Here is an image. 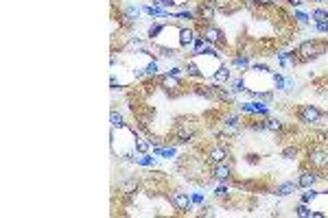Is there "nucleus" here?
<instances>
[{"instance_id":"23","label":"nucleus","mask_w":328,"mask_h":218,"mask_svg":"<svg viewBox=\"0 0 328 218\" xmlns=\"http://www.w3.org/2000/svg\"><path fill=\"white\" fill-rule=\"evenodd\" d=\"M228 88L234 92V94H243V92H247V81H245V77H239V79H230V83H228Z\"/></svg>"},{"instance_id":"1","label":"nucleus","mask_w":328,"mask_h":218,"mask_svg":"<svg viewBox=\"0 0 328 218\" xmlns=\"http://www.w3.org/2000/svg\"><path fill=\"white\" fill-rule=\"evenodd\" d=\"M328 53V39H304V42L296 48V55L300 59V64H309V61L320 59L322 55Z\"/></svg>"},{"instance_id":"12","label":"nucleus","mask_w":328,"mask_h":218,"mask_svg":"<svg viewBox=\"0 0 328 218\" xmlns=\"http://www.w3.org/2000/svg\"><path fill=\"white\" fill-rule=\"evenodd\" d=\"M320 179H322V175L318 173V170H313V168H302L300 170V175H298V186L300 188H315L320 183Z\"/></svg>"},{"instance_id":"2","label":"nucleus","mask_w":328,"mask_h":218,"mask_svg":"<svg viewBox=\"0 0 328 218\" xmlns=\"http://www.w3.org/2000/svg\"><path fill=\"white\" fill-rule=\"evenodd\" d=\"M197 120L195 118H184L177 120V122L171 127V137L177 142V144H188V142H195L197 137Z\"/></svg>"},{"instance_id":"20","label":"nucleus","mask_w":328,"mask_h":218,"mask_svg":"<svg viewBox=\"0 0 328 218\" xmlns=\"http://www.w3.org/2000/svg\"><path fill=\"white\" fill-rule=\"evenodd\" d=\"M263 127H265V131H269V133H280V131L285 129V122L280 118L267 116V118H263Z\"/></svg>"},{"instance_id":"36","label":"nucleus","mask_w":328,"mask_h":218,"mask_svg":"<svg viewBox=\"0 0 328 218\" xmlns=\"http://www.w3.org/2000/svg\"><path fill=\"white\" fill-rule=\"evenodd\" d=\"M191 201H193V205H204V194H201V192H193L191 194Z\"/></svg>"},{"instance_id":"4","label":"nucleus","mask_w":328,"mask_h":218,"mask_svg":"<svg viewBox=\"0 0 328 218\" xmlns=\"http://www.w3.org/2000/svg\"><path fill=\"white\" fill-rule=\"evenodd\" d=\"M324 116H326L324 109L311 105V103H307V105H298V109H296V118H298V122L304 124V127H315V124H318Z\"/></svg>"},{"instance_id":"17","label":"nucleus","mask_w":328,"mask_h":218,"mask_svg":"<svg viewBox=\"0 0 328 218\" xmlns=\"http://www.w3.org/2000/svg\"><path fill=\"white\" fill-rule=\"evenodd\" d=\"M298 181H283V183H278V186L274 188V194L276 197H289V194H293V192H298Z\"/></svg>"},{"instance_id":"14","label":"nucleus","mask_w":328,"mask_h":218,"mask_svg":"<svg viewBox=\"0 0 328 218\" xmlns=\"http://www.w3.org/2000/svg\"><path fill=\"white\" fill-rule=\"evenodd\" d=\"M230 79H232V66L221 64V66L217 68V72L212 74L210 81L215 83V85H228V83H230Z\"/></svg>"},{"instance_id":"10","label":"nucleus","mask_w":328,"mask_h":218,"mask_svg":"<svg viewBox=\"0 0 328 218\" xmlns=\"http://www.w3.org/2000/svg\"><path fill=\"white\" fill-rule=\"evenodd\" d=\"M272 88L274 90H280V92H291L298 88V81L289 74H283V72H272Z\"/></svg>"},{"instance_id":"19","label":"nucleus","mask_w":328,"mask_h":218,"mask_svg":"<svg viewBox=\"0 0 328 218\" xmlns=\"http://www.w3.org/2000/svg\"><path fill=\"white\" fill-rule=\"evenodd\" d=\"M151 151H153L155 157H160V159H175V157H177V148H175V146H166V144H162V146H153Z\"/></svg>"},{"instance_id":"25","label":"nucleus","mask_w":328,"mask_h":218,"mask_svg":"<svg viewBox=\"0 0 328 218\" xmlns=\"http://www.w3.org/2000/svg\"><path fill=\"white\" fill-rule=\"evenodd\" d=\"M145 72H147V77H149V79L160 77V61L151 57V59H149L147 64H145Z\"/></svg>"},{"instance_id":"27","label":"nucleus","mask_w":328,"mask_h":218,"mask_svg":"<svg viewBox=\"0 0 328 218\" xmlns=\"http://www.w3.org/2000/svg\"><path fill=\"white\" fill-rule=\"evenodd\" d=\"M215 194L217 199H230V186H228V181H219V186L215 188Z\"/></svg>"},{"instance_id":"9","label":"nucleus","mask_w":328,"mask_h":218,"mask_svg":"<svg viewBox=\"0 0 328 218\" xmlns=\"http://www.w3.org/2000/svg\"><path fill=\"white\" fill-rule=\"evenodd\" d=\"M169 201H171V205H173L177 212H182V214H186V212L193 210V201H191V194H188V192L175 190V192L169 194Z\"/></svg>"},{"instance_id":"37","label":"nucleus","mask_w":328,"mask_h":218,"mask_svg":"<svg viewBox=\"0 0 328 218\" xmlns=\"http://www.w3.org/2000/svg\"><path fill=\"white\" fill-rule=\"evenodd\" d=\"M315 31H318V33H328V22H318V24H315Z\"/></svg>"},{"instance_id":"40","label":"nucleus","mask_w":328,"mask_h":218,"mask_svg":"<svg viewBox=\"0 0 328 218\" xmlns=\"http://www.w3.org/2000/svg\"><path fill=\"white\" fill-rule=\"evenodd\" d=\"M311 2H315V4H328V0H311Z\"/></svg>"},{"instance_id":"31","label":"nucleus","mask_w":328,"mask_h":218,"mask_svg":"<svg viewBox=\"0 0 328 218\" xmlns=\"http://www.w3.org/2000/svg\"><path fill=\"white\" fill-rule=\"evenodd\" d=\"M293 214L300 216V218H311L313 210L309 208V203H302V201H300V205H298V208H293Z\"/></svg>"},{"instance_id":"24","label":"nucleus","mask_w":328,"mask_h":218,"mask_svg":"<svg viewBox=\"0 0 328 218\" xmlns=\"http://www.w3.org/2000/svg\"><path fill=\"white\" fill-rule=\"evenodd\" d=\"M291 18H293V24H298V26H307L309 22L313 20V18H311V13H307V11H300V9L293 11Z\"/></svg>"},{"instance_id":"30","label":"nucleus","mask_w":328,"mask_h":218,"mask_svg":"<svg viewBox=\"0 0 328 218\" xmlns=\"http://www.w3.org/2000/svg\"><path fill=\"white\" fill-rule=\"evenodd\" d=\"M283 157L285 159H289V162H296L298 157H300V146H287L285 151H283Z\"/></svg>"},{"instance_id":"6","label":"nucleus","mask_w":328,"mask_h":218,"mask_svg":"<svg viewBox=\"0 0 328 218\" xmlns=\"http://www.w3.org/2000/svg\"><path fill=\"white\" fill-rule=\"evenodd\" d=\"M158 83H160V88H162L164 92H169L171 96H180L186 92V88H184V83H182V79L180 77H175V74H162V77H158Z\"/></svg>"},{"instance_id":"35","label":"nucleus","mask_w":328,"mask_h":218,"mask_svg":"<svg viewBox=\"0 0 328 218\" xmlns=\"http://www.w3.org/2000/svg\"><path fill=\"white\" fill-rule=\"evenodd\" d=\"M182 70H184L182 66H177V64H173V66H171V64H169V68H166V74H175V77H180V74H182Z\"/></svg>"},{"instance_id":"8","label":"nucleus","mask_w":328,"mask_h":218,"mask_svg":"<svg viewBox=\"0 0 328 218\" xmlns=\"http://www.w3.org/2000/svg\"><path fill=\"white\" fill-rule=\"evenodd\" d=\"M230 159V142H219V144L208 146V153H206V162L208 164H221Z\"/></svg>"},{"instance_id":"7","label":"nucleus","mask_w":328,"mask_h":218,"mask_svg":"<svg viewBox=\"0 0 328 218\" xmlns=\"http://www.w3.org/2000/svg\"><path fill=\"white\" fill-rule=\"evenodd\" d=\"M239 111L245 113V116H258V118H267L269 113H272V111H269L267 103H263V101H258V99L247 101V103H241Z\"/></svg>"},{"instance_id":"15","label":"nucleus","mask_w":328,"mask_h":218,"mask_svg":"<svg viewBox=\"0 0 328 218\" xmlns=\"http://www.w3.org/2000/svg\"><path fill=\"white\" fill-rule=\"evenodd\" d=\"M138 188H140V181L136 179V177H127V179H123L118 183V192L125 194L127 199H131L134 194L138 192Z\"/></svg>"},{"instance_id":"38","label":"nucleus","mask_w":328,"mask_h":218,"mask_svg":"<svg viewBox=\"0 0 328 218\" xmlns=\"http://www.w3.org/2000/svg\"><path fill=\"white\" fill-rule=\"evenodd\" d=\"M258 162H261V157H258V155H254V153L247 155V164H258Z\"/></svg>"},{"instance_id":"32","label":"nucleus","mask_w":328,"mask_h":218,"mask_svg":"<svg viewBox=\"0 0 328 218\" xmlns=\"http://www.w3.org/2000/svg\"><path fill=\"white\" fill-rule=\"evenodd\" d=\"M311 18L315 20V24H318V22H328V9L326 7H318L313 13H311Z\"/></svg>"},{"instance_id":"28","label":"nucleus","mask_w":328,"mask_h":218,"mask_svg":"<svg viewBox=\"0 0 328 218\" xmlns=\"http://www.w3.org/2000/svg\"><path fill=\"white\" fill-rule=\"evenodd\" d=\"M206 46H208V42H206L201 35H197V39H195L193 46H191V55H201L206 50Z\"/></svg>"},{"instance_id":"33","label":"nucleus","mask_w":328,"mask_h":218,"mask_svg":"<svg viewBox=\"0 0 328 218\" xmlns=\"http://www.w3.org/2000/svg\"><path fill=\"white\" fill-rule=\"evenodd\" d=\"M318 197H320V192L315 190V188H307V192L300 197V201H302V203H311V201H315Z\"/></svg>"},{"instance_id":"3","label":"nucleus","mask_w":328,"mask_h":218,"mask_svg":"<svg viewBox=\"0 0 328 218\" xmlns=\"http://www.w3.org/2000/svg\"><path fill=\"white\" fill-rule=\"evenodd\" d=\"M302 168H313V170H318V173H324V170H328V148H324L322 144L309 146Z\"/></svg>"},{"instance_id":"13","label":"nucleus","mask_w":328,"mask_h":218,"mask_svg":"<svg viewBox=\"0 0 328 218\" xmlns=\"http://www.w3.org/2000/svg\"><path fill=\"white\" fill-rule=\"evenodd\" d=\"M210 177H212L215 181H230V179H232V166H230V162L212 164Z\"/></svg>"},{"instance_id":"18","label":"nucleus","mask_w":328,"mask_h":218,"mask_svg":"<svg viewBox=\"0 0 328 218\" xmlns=\"http://www.w3.org/2000/svg\"><path fill=\"white\" fill-rule=\"evenodd\" d=\"M230 66H232V70H239V72H247L250 70V57L247 55H241V53H237L230 59Z\"/></svg>"},{"instance_id":"29","label":"nucleus","mask_w":328,"mask_h":218,"mask_svg":"<svg viewBox=\"0 0 328 218\" xmlns=\"http://www.w3.org/2000/svg\"><path fill=\"white\" fill-rule=\"evenodd\" d=\"M109 120H112V127H114V129H123V127H127V122H125L123 113H118L116 109H114V111L109 113Z\"/></svg>"},{"instance_id":"5","label":"nucleus","mask_w":328,"mask_h":218,"mask_svg":"<svg viewBox=\"0 0 328 218\" xmlns=\"http://www.w3.org/2000/svg\"><path fill=\"white\" fill-rule=\"evenodd\" d=\"M197 33H199V35L206 39V42L215 44L217 48H226V46H228L226 33H223V31H221V28H219V26H215V24H206V26H201Z\"/></svg>"},{"instance_id":"34","label":"nucleus","mask_w":328,"mask_h":218,"mask_svg":"<svg viewBox=\"0 0 328 218\" xmlns=\"http://www.w3.org/2000/svg\"><path fill=\"white\" fill-rule=\"evenodd\" d=\"M153 4L155 7H162V9H173L175 7V0H153Z\"/></svg>"},{"instance_id":"26","label":"nucleus","mask_w":328,"mask_h":218,"mask_svg":"<svg viewBox=\"0 0 328 218\" xmlns=\"http://www.w3.org/2000/svg\"><path fill=\"white\" fill-rule=\"evenodd\" d=\"M151 140H149V137H145V135H140L138 133V137H136V151L138 153H149L151 151Z\"/></svg>"},{"instance_id":"16","label":"nucleus","mask_w":328,"mask_h":218,"mask_svg":"<svg viewBox=\"0 0 328 218\" xmlns=\"http://www.w3.org/2000/svg\"><path fill=\"white\" fill-rule=\"evenodd\" d=\"M197 35H199V33L195 31V28H191V26L180 28V46H182V48H191L193 42L197 39Z\"/></svg>"},{"instance_id":"11","label":"nucleus","mask_w":328,"mask_h":218,"mask_svg":"<svg viewBox=\"0 0 328 218\" xmlns=\"http://www.w3.org/2000/svg\"><path fill=\"white\" fill-rule=\"evenodd\" d=\"M274 57L280 64V68H285V70H293L296 66H300V59H298L296 50H276Z\"/></svg>"},{"instance_id":"22","label":"nucleus","mask_w":328,"mask_h":218,"mask_svg":"<svg viewBox=\"0 0 328 218\" xmlns=\"http://www.w3.org/2000/svg\"><path fill=\"white\" fill-rule=\"evenodd\" d=\"M134 162L138 166H142V168H153V166H158V157H151L149 153H138L134 157Z\"/></svg>"},{"instance_id":"21","label":"nucleus","mask_w":328,"mask_h":218,"mask_svg":"<svg viewBox=\"0 0 328 218\" xmlns=\"http://www.w3.org/2000/svg\"><path fill=\"white\" fill-rule=\"evenodd\" d=\"M142 11H145V13L149 15V18H155V20H160V18H171L169 9L155 7V4H145V7H142Z\"/></svg>"},{"instance_id":"39","label":"nucleus","mask_w":328,"mask_h":218,"mask_svg":"<svg viewBox=\"0 0 328 218\" xmlns=\"http://www.w3.org/2000/svg\"><path fill=\"white\" fill-rule=\"evenodd\" d=\"M304 0H287V4H291V7H302Z\"/></svg>"}]
</instances>
